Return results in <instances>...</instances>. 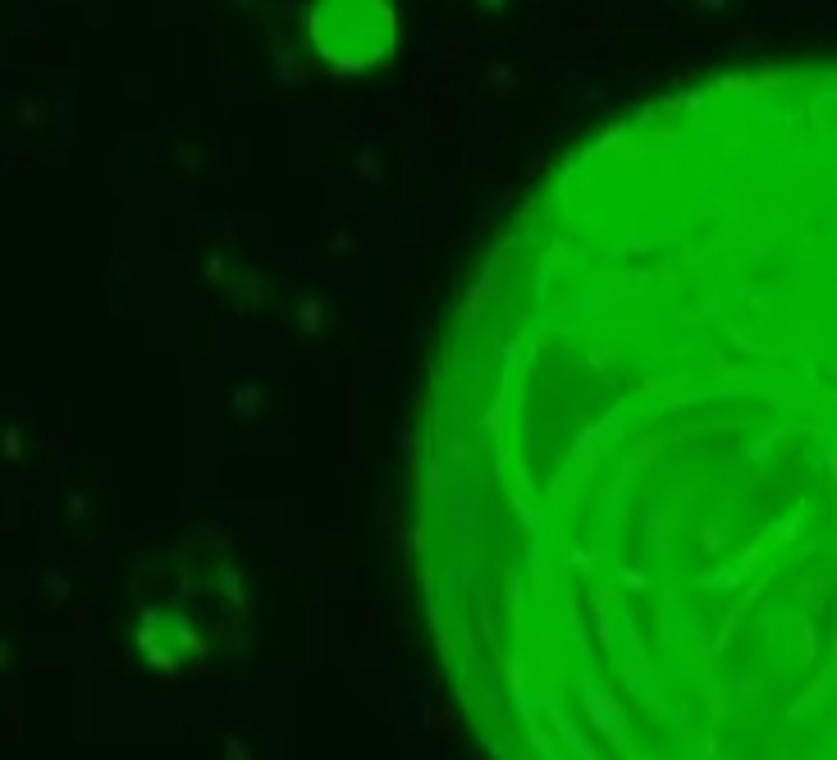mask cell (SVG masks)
<instances>
[{"instance_id":"6da1fadb","label":"cell","mask_w":837,"mask_h":760,"mask_svg":"<svg viewBox=\"0 0 837 760\" xmlns=\"http://www.w3.org/2000/svg\"><path fill=\"white\" fill-rule=\"evenodd\" d=\"M307 37L325 65L362 74L394 51V10L389 0H312Z\"/></svg>"}]
</instances>
